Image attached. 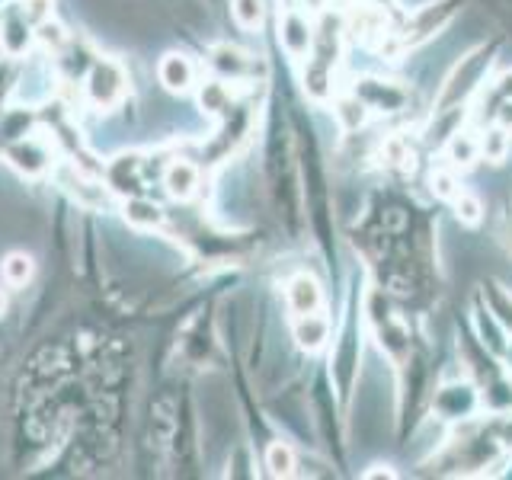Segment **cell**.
<instances>
[{
    "label": "cell",
    "mask_w": 512,
    "mask_h": 480,
    "mask_svg": "<svg viewBox=\"0 0 512 480\" xmlns=\"http://www.w3.org/2000/svg\"><path fill=\"white\" fill-rule=\"evenodd\" d=\"M202 106H205L208 112L224 109V106H228V90H224L221 84H208V87L202 90Z\"/></svg>",
    "instance_id": "18"
},
{
    "label": "cell",
    "mask_w": 512,
    "mask_h": 480,
    "mask_svg": "<svg viewBox=\"0 0 512 480\" xmlns=\"http://www.w3.org/2000/svg\"><path fill=\"white\" fill-rule=\"evenodd\" d=\"M304 4H308V10H320L324 7V0H304Z\"/></svg>",
    "instance_id": "21"
},
{
    "label": "cell",
    "mask_w": 512,
    "mask_h": 480,
    "mask_svg": "<svg viewBox=\"0 0 512 480\" xmlns=\"http://www.w3.org/2000/svg\"><path fill=\"white\" fill-rule=\"evenodd\" d=\"M266 468H269L272 477H292L295 474V452H292V445L272 442L266 448Z\"/></svg>",
    "instance_id": "12"
},
{
    "label": "cell",
    "mask_w": 512,
    "mask_h": 480,
    "mask_svg": "<svg viewBox=\"0 0 512 480\" xmlns=\"http://www.w3.org/2000/svg\"><path fill=\"white\" fill-rule=\"evenodd\" d=\"M4 45L10 55H20L23 48L29 45V29H26V16H7L4 20Z\"/></svg>",
    "instance_id": "15"
},
{
    "label": "cell",
    "mask_w": 512,
    "mask_h": 480,
    "mask_svg": "<svg viewBox=\"0 0 512 480\" xmlns=\"http://www.w3.org/2000/svg\"><path fill=\"white\" fill-rule=\"evenodd\" d=\"M32 260L26 253H7L4 256V263H0V276H4V282L10 288H26L29 279H32Z\"/></svg>",
    "instance_id": "10"
},
{
    "label": "cell",
    "mask_w": 512,
    "mask_h": 480,
    "mask_svg": "<svg viewBox=\"0 0 512 480\" xmlns=\"http://www.w3.org/2000/svg\"><path fill=\"white\" fill-rule=\"evenodd\" d=\"M87 96L96 109H116L125 96V71L116 61H96L87 77Z\"/></svg>",
    "instance_id": "1"
},
{
    "label": "cell",
    "mask_w": 512,
    "mask_h": 480,
    "mask_svg": "<svg viewBox=\"0 0 512 480\" xmlns=\"http://www.w3.org/2000/svg\"><path fill=\"white\" fill-rule=\"evenodd\" d=\"M452 202H455V215L464 224H480V218H484V205H480V199L471 196V192H458Z\"/></svg>",
    "instance_id": "16"
},
{
    "label": "cell",
    "mask_w": 512,
    "mask_h": 480,
    "mask_svg": "<svg viewBox=\"0 0 512 480\" xmlns=\"http://www.w3.org/2000/svg\"><path fill=\"white\" fill-rule=\"evenodd\" d=\"M477 148H480V157L490 160V164H503L509 154V132L500 125L487 128V132L477 138Z\"/></svg>",
    "instance_id": "11"
},
{
    "label": "cell",
    "mask_w": 512,
    "mask_h": 480,
    "mask_svg": "<svg viewBox=\"0 0 512 480\" xmlns=\"http://www.w3.org/2000/svg\"><path fill=\"white\" fill-rule=\"evenodd\" d=\"M125 218L132 221L135 228H160V224H164V208L148 199H128Z\"/></svg>",
    "instance_id": "9"
},
{
    "label": "cell",
    "mask_w": 512,
    "mask_h": 480,
    "mask_svg": "<svg viewBox=\"0 0 512 480\" xmlns=\"http://www.w3.org/2000/svg\"><path fill=\"white\" fill-rule=\"evenodd\" d=\"M295 340H298L301 349H308V352L320 349V346H324V343L330 340V324H327V317H320V311H317V314H304V317H298V320H295Z\"/></svg>",
    "instance_id": "7"
},
{
    "label": "cell",
    "mask_w": 512,
    "mask_h": 480,
    "mask_svg": "<svg viewBox=\"0 0 512 480\" xmlns=\"http://www.w3.org/2000/svg\"><path fill=\"white\" fill-rule=\"evenodd\" d=\"M452 10L455 7H448V4H439V7L432 4V7H426L413 23H407V29H404V45H416V42H423L426 36H432V32H436V26H442L448 16H452Z\"/></svg>",
    "instance_id": "6"
},
{
    "label": "cell",
    "mask_w": 512,
    "mask_h": 480,
    "mask_svg": "<svg viewBox=\"0 0 512 480\" xmlns=\"http://www.w3.org/2000/svg\"><path fill=\"white\" fill-rule=\"evenodd\" d=\"M285 298H288V308H292V314H298V317L317 314L320 308H324V288H320L317 279L308 276V272H301V276H295L292 282H288Z\"/></svg>",
    "instance_id": "3"
},
{
    "label": "cell",
    "mask_w": 512,
    "mask_h": 480,
    "mask_svg": "<svg viewBox=\"0 0 512 480\" xmlns=\"http://www.w3.org/2000/svg\"><path fill=\"white\" fill-rule=\"evenodd\" d=\"M157 77H160V84H164L170 93H186L192 87V80H196V68H192V61L186 55L170 52V55L160 58Z\"/></svg>",
    "instance_id": "4"
},
{
    "label": "cell",
    "mask_w": 512,
    "mask_h": 480,
    "mask_svg": "<svg viewBox=\"0 0 512 480\" xmlns=\"http://www.w3.org/2000/svg\"><path fill=\"white\" fill-rule=\"evenodd\" d=\"M164 186L176 202H186L196 196L199 189V167L189 164V160H173L164 173Z\"/></svg>",
    "instance_id": "5"
},
{
    "label": "cell",
    "mask_w": 512,
    "mask_h": 480,
    "mask_svg": "<svg viewBox=\"0 0 512 480\" xmlns=\"http://www.w3.org/2000/svg\"><path fill=\"white\" fill-rule=\"evenodd\" d=\"M4 314H7V292L0 288V317H4Z\"/></svg>",
    "instance_id": "20"
},
{
    "label": "cell",
    "mask_w": 512,
    "mask_h": 480,
    "mask_svg": "<svg viewBox=\"0 0 512 480\" xmlns=\"http://www.w3.org/2000/svg\"><path fill=\"white\" fill-rule=\"evenodd\" d=\"M231 10H234V20L240 23V29H247V32H256L266 20L263 0H234Z\"/></svg>",
    "instance_id": "13"
},
{
    "label": "cell",
    "mask_w": 512,
    "mask_h": 480,
    "mask_svg": "<svg viewBox=\"0 0 512 480\" xmlns=\"http://www.w3.org/2000/svg\"><path fill=\"white\" fill-rule=\"evenodd\" d=\"M336 116L343 119L346 128H359L365 122V106L359 100H343L340 109H336Z\"/></svg>",
    "instance_id": "17"
},
{
    "label": "cell",
    "mask_w": 512,
    "mask_h": 480,
    "mask_svg": "<svg viewBox=\"0 0 512 480\" xmlns=\"http://www.w3.org/2000/svg\"><path fill=\"white\" fill-rule=\"evenodd\" d=\"M477 157H480V148H477V138L471 135H455L452 144H448V160H452L455 167H471Z\"/></svg>",
    "instance_id": "14"
},
{
    "label": "cell",
    "mask_w": 512,
    "mask_h": 480,
    "mask_svg": "<svg viewBox=\"0 0 512 480\" xmlns=\"http://www.w3.org/2000/svg\"><path fill=\"white\" fill-rule=\"evenodd\" d=\"M432 186H436V192L439 196H445V199H455L458 196V183H455V176L452 173H445V170H439V173H432Z\"/></svg>",
    "instance_id": "19"
},
{
    "label": "cell",
    "mask_w": 512,
    "mask_h": 480,
    "mask_svg": "<svg viewBox=\"0 0 512 480\" xmlns=\"http://www.w3.org/2000/svg\"><path fill=\"white\" fill-rule=\"evenodd\" d=\"M7 157H10V164H13L16 170H23L26 176H36V173H42V170L48 167V151L39 148L36 141H20V144H13Z\"/></svg>",
    "instance_id": "8"
},
{
    "label": "cell",
    "mask_w": 512,
    "mask_h": 480,
    "mask_svg": "<svg viewBox=\"0 0 512 480\" xmlns=\"http://www.w3.org/2000/svg\"><path fill=\"white\" fill-rule=\"evenodd\" d=\"M279 42L292 58H304L311 52V42H314L311 23L304 20L298 10H285L279 16Z\"/></svg>",
    "instance_id": "2"
}]
</instances>
